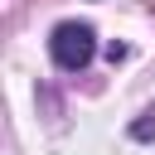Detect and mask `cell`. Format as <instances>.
Instances as JSON below:
<instances>
[{
	"label": "cell",
	"instance_id": "obj_1",
	"mask_svg": "<svg viewBox=\"0 0 155 155\" xmlns=\"http://www.w3.org/2000/svg\"><path fill=\"white\" fill-rule=\"evenodd\" d=\"M48 48H53V63H58V68L78 73V68L92 63V53H97V34H92V24H82V19H63V24L53 29Z\"/></svg>",
	"mask_w": 155,
	"mask_h": 155
},
{
	"label": "cell",
	"instance_id": "obj_2",
	"mask_svg": "<svg viewBox=\"0 0 155 155\" xmlns=\"http://www.w3.org/2000/svg\"><path fill=\"white\" fill-rule=\"evenodd\" d=\"M131 136H136V140H155V111H145V116L131 126Z\"/></svg>",
	"mask_w": 155,
	"mask_h": 155
}]
</instances>
